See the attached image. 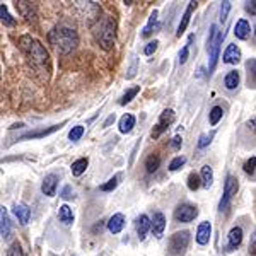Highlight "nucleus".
Returning a JSON list of instances; mask_svg holds the SVG:
<instances>
[{
    "label": "nucleus",
    "instance_id": "obj_1",
    "mask_svg": "<svg viewBox=\"0 0 256 256\" xmlns=\"http://www.w3.org/2000/svg\"><path fill=\"white\" fill-rule=\"evenodd\" d=\"M20 48L26 52L28 58L31 62V67L38 74H43V76L48 77L50 72H52V65H50V55L46 48L38 40L31 38V36H22L20 38Z\"/></svg>",
    "mask_w": 256,
    "mask_h": 256
},
{
    "label": "nucleus",
    "instance_id": "obj_2",
    "mask_svg": "<svg viewBox=\"0 0 256 256\" xmlns=\"http://www.w3.org/2000/svg\"><path fill=\"white\" fill-rule=\"evenodd\" d=\"M48 40L50 43L55 46V50L62 55H68L70 52L77 48L79 44V36L77 32L72 30V28H67V26H58L55 28L52 32L48 34Z\"/></svg>",
    "mask_w": 256,
    "mask_h": 256
},
{
    "label": "nucleus",
    "instance_id": "obj_3",
    "mask_svg": "<svg viewBox=\"0 0 256 256\" xmlns=\"http://www.w3.org/2000/svg\"><path fill=\"white\" fill-rule=\"evenodd\" d=\"M222 40H224V32L218 31L217 24H212V26H210L208 40H207V52H208V56H210V67H208L210 72H212V70L216 68V65H217Z\"/></svg>",
    "mask_w": 256,
    "mask_h": 256
},
{
    "label": "nucleus",
    "instance_id": "obj_4",
    "mask_svg": "<svg viewBox=\"0 0 256 256\" xmlns=\"http://www.w3.org/2000/svg\"><path fill=\"white\" fill-rule=\"evenodd\" d=\"M190 246V232L188 230H180V232H174L171 238H169V254L171 256H183L186 253Z\"/></svg>",
    "mask_w": 256,
    "mask_h": 256
},
{
    "label": "nucleus",
    "instance_id": "obj_5",
    "mask_svg": "<svg viewBox=\"0 0 256 256\" xmlns=\"http://www.w3.org/2000/svg\"><path fill=\"white\" fill-rule=\"evenodd\" d=\"M98 41L101 44L102 50H111L114 44V20H111L110 18H106L99 26L98 32Z\"/></svg>",
    "mask_w": 256,
    "mask_h": 256
},
{
    "label": "nucleus",
    "instance_id": "obj_6",
    "mask_svg": "<svg viewBox=\"0 0 256 256\" xmlns=\"http://www.w3.org/2000/svg\"><path fill=\"white\" fill-rule=\"evenodd\" d=\"M238 180H236V176H232V174H229L226 178V183H224V193H222V198H220V202H218V208H220V212L222 210H227V207L230 205V200L234 198V195L238 193Z\"/></svg>",
    "mask_w": 256,
    "mask_h": 256
},
{
    "label": "nucleus",
    "instance_id": "obj_7",
    "mask_svg": "<svg viewBox=\"0 0 256 256\" xmlns=\"http://www.w3.org/2000/svg\"><path fill=\"white\" fill-rule=\"evenodd\" d=\"M198 217V208L196 205H192V204H181L178 205L176 210H174V218L178 222H193L195 218Z\"/></svg>",
    "mask_w": 256,
    "mask_h": 256
},
{
    "label": "nucleus",
    "instance_id": "obj_8",
    "mask_svg": "<svg viewBox=\"0 0 256 256\" xmlns=\"http://www.w3.org/2000/svg\"><path fill=\"white\" fill-rule=\"evenodd\" d=\"M172 122H174V111H172V110H164L162 113H160V116H159L158 125L154 126V130H152V137H154V138L160 137V134H162V132H166Z\"/></svg>",
    "mask_w": 256,
    "mask_h": 256
},
{
    "label": "nucleus",
    "instance_id": "obj_9",
    "mask_svg": "<svg viewBox=\"0 0 256 256\" xmlns=\"http://www.w3.org/2000/svg\"><path fill=\"white\" fill-rule=\"evenodd\" d=\"M62 126H64V123H60V125H52V126H48V128H40V130L28 132V134L20 135L19 140H34V138H44V137H48V135H52L53 132L60 130Z\"/></svg>",
    "mask_w": 256,
    "mask_h": 256
},
{
    "label": "nucleus",
    "instance_id": "obj_10",
    "mask_svg": "<svg viewBox=\"0 0 256 256\" xmlns=\"http://www.w3.org/2000/svg\"><path fill=\"white\" fill-rule=\"evenodd\" d=\"M210 236H212V224H210L208 220H205V222H202V224H198L196 227V242L200 246H205V244H208L210 242Z\"/></svg>",
    "mask_w": 256,
    "mask_h": 256
},
{
    "label": "nucleus",
    "instance_id": "obj_11",
    "mask_svg": "<svg viewBox=\"0 0 256 256\" xmlns=\"http://www.w3.org/2000/svg\"><path fill=\"white\" fill-rule=\"evenodd\" d=\"M241 242H242V229L239 226H234L229 230V234H227V250L229 251L238 250L241 246Z\"/></svg>",
    "mask_w": 256,
    "mask_h": 256
},
{
    "label": "nucleus",
    "instance_id": "obj_12",
    "mask_svg": "<svg viewBox=\"0 0 256 256\" xmlns=\"http://www.w3.org/2000/svg\"><path fill=\"white\" fill-rule=\"evenodd\" d=\"M56 184H58V176H56V174H46V176H44L43 183H41V192H43V195L55 196Z\"/></svg>",
    "mask_w": 256,
    "mask_h": 256
},
{
    "label": "nucleus",
    "instance_id": "obj_13",
    "mask_svg": "<svg viewBox=\"0 0 256 256\" xmlns=\"http://www.w3.org/2000/svg\"><path fill=\"white\" fill-rule=\"evenodd\" d=\"M16 6H18L20 16H22V18L26 19L28 22H34V20H36V9H34V6H32L31 2H24V0H19Z\"/></svg>",
    "mask_w": 256,
    "mask_h": 256
},
{
    "label": "nucleus",
    "instance_id": "obj_14",
    "mask_svg": "<svg viewBox=\"0 0 256 256\" xmlns=\"http://www.w3.org/2000/svg\"><path fill=\"white\" fill-rule=\"evenodd\" d=\"M241 60V50H239L238 44H229L226 48L224 55H222V62L227 65H232V64H238Z\"/></svg>",
    "mask_w": 256,
    "mask_h": 256
},
{
    "label": "nucleus",
    "instance_id": "obj_15",
    "mask_svg": "<svg viewBox=\"0 0 256 256\" xmlns=\"http://www.w3.org/2000/svg\"><path fill=\"white\" fill-rule=\"evenodd\" d=\"M135 229H137V236L138 239H146L148 230H152V218H148L147 216H140L135 222Z\"/></svg>",
    "mask_w": 256,
    "mask_h": 256
},
{
    "label": "nucleus",
    "instance_id": "obj_16",
    "mask_svg": "<svg viewBox=\"0 0 256 256\" xmlns=\"http://www.w3.org/2000/svg\"><path fill=\"white\" fill-rule=\"evenodd\" d=\"M164 229H166V217L162 212H156L152 217V234L156 238H162Z\"/></svg>",
    "mask_w": 256,
    "mask_h": 256
},
{
    "label": "nucleus",
    "instance_id": "obj_17",
    "mask_svg": "<svg viewBox=\"0 0 256 256\" xmlns=\"http://www.w3.org/2000/svg\"><path fill=\"white\" fill-rule=\"evenodd\" d=\"M12 232V224H10V218H9V212H7L6 207H2L0 210V234H2L4 239L10 238Z\"/></svg>",
    "mask_w": 256,
    "mask_h": 256
},
{
    "label": "nucleus",
    "instance_id": "obj_18",
    "mask_svg": "<svg viewBox=\"0 0 256 256\" xmlns=\"http://www.w3.org/2000/svg\"><path fill=\"white\" fill-rule=\"evenodd\" d=\"M196 9V2H188V7H186V10H184V14H183V18H181V22H180V26H178V31H176V34L178 36H181L184 31H186V28H188V24H190V19H192V14H193V10Z\"/></svg>",
    "mask_w": 256,
    "mask_h": 256
},
{
    "label": "nucleus",
    "instance_id": "obj_19",
    "mask_svg": "<svg viewBox=\"0 0 256 256\" xmlns=\"http://www.w3.org/2000/svg\"><path fill=\"white\" fill-rule=\"evenodd\" d=\"M123 227H125V216H123V214H114L108 220V230L111 234L122 232Z\"/></svg>",
    "mask_w": 256,
    "mask_h": 256
},
{
    "label": "nucleus",
    "instance_id": "obj_20",
    "mask_svg": "<svg viewBox=\"0 0 256 256\" xmlns=\"http://www.w3.org/2000/svg\"><path fill=\"white\" fill-rule=\"evenodd\" d=\"M12 212H14V216L18 217V220H19L22 226H26L28 222H30V218H31V210L28 208L24 204H16V205H14V208H12Z\"/></svg>",
    "mask_w": 256,
    "mask_h": 256
},
{
    "label": "nucleus",
    "instance_id": "obj_21",
    "mask_svg": "<svg viewBox=\"0 0 256 256\" xmlns=\"http://www.w3.org/2000/svg\"><path fill=\"white\" fill-rule=\"evenodd\" d=\"M250 32H251L250 22H248L246 19H239L236 22V28H234V36H236L238 40H248Z\"/></svg>",
    "mask_w": 256,
    "mask_h": 256
},
{
    "label": "nucleus",
    "instance_id": "obj_22",
    "mask_svg": "<svg viewBox=\"0 0 256 256\" xmlns=\"http://www.w3.org/2000/svg\"><path fill=\"white\" fill-rule=\"evenodd\" d=\"M118 126H120V132H122V134H130V132L134 130V126H135V116H134V114H130V113L123 114V116L120 118Z\"/></svg>",
    "mask_w": 256,
    "mask_h": 256
},
{
    "label": "nucleus",
    "instance_id": "obj_23",
    "mask_svg": "<svg viewBox=\"0 0 256 256\" xmlns=\"http://www.w3.org/2000/svg\"><path fill=\"white\" fill-rule=\"evenodd\" d=\"M58 218L64 226H72L74 224V212L67 204H64L58 208Z\"/></svg>",
    "mask_w": 256,
    "mask_h": 256
},
{
    "label": "nucleus",
    "instance_id": "obj_24",
    "mask_svg": "<svg viewBox=\"0 0 256 256\" xmlns=\"http://www.w3.org/2000/svg\"><path fill=\"white\" fill-rule=\"evenodd\" d=\"M239 80H241V76H239L238 70H229V72H227V76H226V79H224L226 89L234 90L239 86Z\"/></svg>",
    "mask_w": 256,
    "mask_h": 256
},
{
    "label": "nucleus",
    "instance_id": "obj_25",
    "mask_svg": "<svg viewBox=\"0 0 256 256\" xmlns=\"http://www.w3.org/2000/svg\"><path fill=\"white\" fill-rule=\"evenodd\" d=\"M158 16H159V12H158V10H154V12L150 14V18H148V22L146 24V28H144V31H142V36H144V38L150 36L152 32H154V30H158V28H159Z\"/></svg>",
    "mask_w": 256,
    "mask_h": 256
},
{
    "label": "nucleus",
    "instance_id": "obj_26",
    "mask_svg": "<svg viewBox=\"0 0 256 256\" xmlns=\"http://www.w3.org/2000/svg\"><path fill=\"white\" fill-rule=\"evenodd\" d=\"M248 70V86L256 89V58H250L246 62Z\"/></svg>",
    "mask_w": 256,
    "mask_h": 256
},
{
    "label": "nucleus",
    "instance_id": "obj_27",
    "mask_svg": "<svg viewBox=\"0 0 256 256\" xmlns=\"http://www.w3.org/2000/svg\"><path fill=\"white\" fill-rule=\"evenodd\" d=\"M200 178H202V184H204L205 188H210L214 183V169L210 168L208 164H205L200 171Z\"/></svg>",
    "mask_w": 256,
    "mask_h": 256
},
{
    "label": "nucleus",
    "instance_id": "obj_28",
    "mask_svg": "<svg viewBox=\"0 0 256 256\" xmlns=\"http://www.w3.org/2000/svg\"><path fill=\"white\" fill-rule=\"evenodd\" d=\"M88 164H89V159L88 158H80L77 160L72 162V174L74 176H82L88 169Z\"/></svg>",
    "mask_w": 256,
    "mask_h": 256
},
{
    "label": "nucleus",
    "instance_id": "obj_29",
    "mask_svg": "<svg viewBox=\"0 0 256 256\" xmlns=\"http://www.w3.org/2000/svg\"><path fill=\"white\" fill-rule=\"evenodd\" d=\"M222 116H224V110H222V106H214L212 110H210L208 113V122L212 126H216L218 122L222 120Z\"/></svg>",
    "mask_w": 256,
    "mask_h": 256
},
{
    "label": "nucleus",
    "instance_id": "obj_30",
    "mask_svg": "<svg viewBox=\"0 0 256 256\" xmlns=\"http://www.w3.org/2000/svg\"><path fill=\"white\" fill-rule=\"evenodd\" d=\"M140 92V86H134V88H130V89H126V92L123 94L122 98H120V104L122 106H125V104H128V102L132 101L137 94Z\"/></svg>",
    "mask_w": 256,
    "mask_h": 256
},
{
    "label": "nucleus",
    "instance_id": "obj_31",
    "mask_svg": "<svg viewBox=\"0 0 256 256\" xmlns=\"http://www.w3.org/2000/svg\"><path fill=\"white\" fill-rule=\"evenodd\" d=\"M160 166V158L159 156H148L147 160H146V169H147V172H156L159 169Z\"/></svg>",
    "mask_w": 256,
    "mask_h": 256
},
{
    "label": "nucleus",
    "instance_id": "obj_32",
    "mask_svg": "<svg viewBox=\"0 0 256 256\" xmlns=\"http://www.w3.org/2000/svg\"><path fill=\"white\" fill-rule=\"evenodd\" d=\"M84 134H86V128L82 125H76V126H72V130L68 132V138L72 140V142H77V140L82 138V135Z\"/></svg>",
    "mask_w": 256,
    "mask_h": 256
},
{
    "label": "nucleus",
    "instance_id": "obj_33",
    "mask_svg": "<svg viewBox=\"0 0 256 256\" xmlns=\"http://www.w3.org/2000/svg\"><path fill=\"white\" fill-rule=\"evenodd\" d=\"M186 184H188V188L192 190V192H196V190L202 186V178L198 174H195V172H192V174L188 176Z\"/></svg>",
    "mask_w": 256,
    "mask_h": 256
},
{
    "label": "nucleus",
    "instance_id": "obj_34",
    "mask_svg": "<svg viewBox=\"0 0 256 256\" xmlns=\"http://www.w3.org/2000/svg\"><path fill=\"white\" fill-rule=\"evenodd\" d=\"M118 180H120V176H113V178H110L106 183H102L101 186V192H113L114 188L118 186Z\"/></svg>",
    "mask_w": 256,
    "mask_h": 256
},
{
    "label": "nucleus",
    "instance_id": "obj_35",
    "mask_svg": "<svg viewBox=\"0 0 256 256\" xmlns=\"http://www.w3.org/2000/svg\"><path fill=\"white\" fill-rule=\"evenodd\" d=\"M0 18H2V22L4 24H7V26H12L14 24V19L10 18V14H9V10H7V6H0Z\"/></svg>",
    "mask_w": 256,
    "mask_h": 256
},
{
    "label": "nucleus",
    "instance_id": "obj_36",
    "mask_svg": "<svg viewBox=\"0 0 256 256\" xmlns=\"http://www.w3.org/2000/svg\"><path fill=\"white\" fill-rule=\"evenodd\" d=\"M184 162H186V159L181 158V156H178V158H174L169 162V171H178L181 166H184Z\"/></svg>",
    "mask_w": 256,
    "mask_h": 256
},
{
    "label": "nucleus",
    "instance_id": "obj_37",
    "mask_svg": "<svg viewBox=\"0 0 256 256\" xmlns=\"http://www.w3.org/2000/svg\"><path fill=\"white\" fill-rule=\"evenodd\" d=\"M159 46V41H148V43L146 44V48H144V55L146 56H150V55H154L156 53V50H158Z\"/></svg>",
    "mask_w": 256,
    "mask_h": 256
},
{
    "label": "nucleus",
    "instance_id": "obj_38",
    "mask_svg": "<svg viewBox=\"0 0 256 256\" xmlns=\"http://www.w3.org/2000/svg\"><path fill=\"white\" fill-rule=\"evenodd\" d=\"M7 256H24L22 248H20L19 242H12L10 248L7 250Z\"/></svg>",
    "mask_w": 256,
    "mask_h": 256
},
{
    "label": "nucleus",
    "instance_id": "obj_39",
    "mask_svg": "<svg viewBox=\"0 0 256 256\" xmlns=\"http://www.w3.org/2000/svg\"><path fill=\"white\" fill-rule=\"evenodd\" d=\"M242 169H244L246 174H253L254 169H256V158H250L244 162V166H242Z\"/></svg>",
    "mask_w": 256,
    "mask_h": 256
},
{
    "label": "nucleus",
    "instance_id": "obj_40",
    "mask_svg": "<svg viewBox=\"0 0 256 256\" xmlns=\"http://www.w3.org/2000/svg\"><path fill=\"white\" fill-rule=\"evenodd\" d=\"M212 138H214V132H212V134H208V135H202L200 140H198V147L205 148L210 142H212Z\"/></svg>",
    "mask_w": 256,
    "mask_h": 256
},
{
    "label": "nucleus",
    "instance_id": "obj_41",
    "mask_svg": "<svg viewBox=\"0 0 256 256\" xmlns=\"http://www.w3.org/2000/svg\"><path fill=\"white\" fill-rule=\"evenodd\" d=\"M229 10H230V2H222V6H220V20H222V22L227 19Z\"/></svg>",
    "mask_w": 256,
    "mask_h": 256
},
{
    "label": "nucleus",
    "instance_id": "obj_42",
    "mask_svg": "<svg viewBox=\"0 0 256 256\" xmlns=\"http://www.w3.org/2000/svg\"><path fill=\"white\" fill-rule=\"evenodd\" d=\"M181 144H183V138H181V135H174L172 140H171V148H172V150H180Z\"/></svg>",
    "mask_w": 256,
    "mask_h": 256
},
{
    "label": "nucleus",
    "instance_id": "obj_43",
    "mask_svg": "<svg viewBox=\"0 0 256 256\" xmlns=\"http://www.w3.org/2000/svg\"><path fill=\"white\" fill-rule=\"evenodd\" d=\"M188 55H190V43L184 44L183 50L180 52V64H184L188 60Z\"/></svg>",
    "mask_w": 256,
    "mask_h": 256
},
{
    "label": "nucleus",
    "instance_id": "obj_44",
    "mask_svg": "<svg viewBox=\"0 0 256 256\" xmlns=\"http://www.w3.org/2000/svg\"><path fill=\"white\" fill-rule=\"evenodd\" d=\"M244 9L250 16H256V0H250V2H246Z\"/></svg>",
    "mask_w": 256,
    "mask_h": 256
},
{
    "label": "nucleus",
    "instance_id": "obj_45",
    "mask_svg": "<svg viewBox=\"0 0 256 256\" xmlns=\"http://www.w3.org/2000/svg\"><path fill=\"white\" fill-rule=\"evenodd\" d=\"M74 196V190L70 186H65L64 192H62V198H65V200H70V198Z\"/></svg>",
    "mask_w": 256,
    "mask_h": 256
},
{
    "label": "nucleus",
    "instance_id": "obj_46",
    "mask_svg": "<svg viewBox=\"0 0 256 256\" xmlns=\"http://www.w3.org/2000/svg\"><path fill=\"white\" fill-rule=\"evenodd\" d=\"M250 253H251V254H256V230H254V232H253V236H251Z\"/></svg>",
    "mask_w": 256,
    "mask_h": 256
},
{
    "label": "nucleus",
    "instance_id": "obj_47",
    "mask_svg": "<svg viewBox=\"0 0 256 256\" xmlns=\"http://www.w3.org/2000/svg\"><path fill=\"white\" fill-rule=\"evenodd\" d=\"M246 126H248V128H250V130H251V132H254V134H256V118H253V120H250V122H248V123H246Z\"/></svg>",
    "mask_w": 256,
    "mask_h": 256
},
{
    "label": "nucleus",
    "instance_id": "obj_48",
    "mask_svg": "<svg viewBox=\"0 0 256 256\" xmlns=\"http://www.w3.org/2000/svg\"><path fill=\"white\" fill-rule=\"evenodd\" d=\"M113 120H114V114H113V116H110L108 120H106V123H104V126H108V125H110V123H111V122H113Z\"/></svg>",
    "mask_w": 256,
    "mask_h": 256
},
{
    "label": "nucleus",
    "instance_id": "obj_49",
    "mask_svg": "<svg viewBox=\"0 0 256 256\" xmlns=\"http://www.w3.org/2000/svg\"><path fill=\"white\" fill-rule=\"evenodd\" d=\"M254 38H256V26H254Z\"/></svg>",
    "mask_w": 256,
    "mask_h": 256
}]
</instances>
